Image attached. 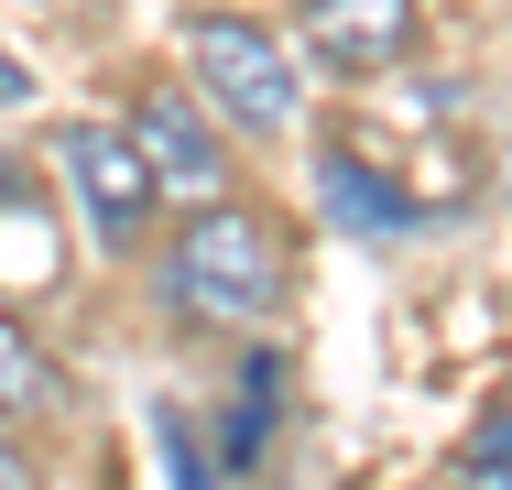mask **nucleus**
Returning a JSON list of instances; mask_svg holds the SVG:
<instances>
[{
	"label": "nucleus",
	"instance_id": "nucleus-1",
	"mask_svg": "<svg viewBox=\"0 0 512 490\" xmlns=\"http://www.w3.org/2000/svg\"><path fill=\"white\" fill-rule=\"evenodd\" d=\"M164 284H175V305H186L197 327H240V316L284 305V251H273V229H262L251 207H207V218H186Z\"/></svg>",
	"mask_w": 512,
	"mask_h": 490
},
{
	"label": "nucleus",
	"instance_id": "nucleus-2",
	"mask_svg": "<svg viewBox=\"0 0 512 490\" xmlns=\"http://www.w3.org/2000/svg\"><path fill=\"white\" fill-rule=\"evenodd\" d=\"M186 66H197L207 120H229V131H295V66H284V44L262 22H240V11L186 22Z\"/></svg>",
	"mask_w": 512,
	"mask_h": 490
},
{
	"label": "nucleus",
	"instance_id": "nucleus-3",
	"mask_svg": "<svg viewBox=\"0 0 512 490\" xmlns=\"http://www.w3.org/2000/svg\"><path fill=\"white\" fill-rule=\"evenodd\" d=\"M66 186H77V218H88L99 251H131V240L153 229V207H164L153 164H142V142L109 131V120H77V131H66Z\"/></svg>",
	"mask_w": 512,
	"mask_h": 490
},
{
	"label": "nucleus",
	"instance_id": "nucleus-4",
	"mask_svg": "<svg viewBox=\"0 0 512 490\" xmlns=\"http://www.w3.org/2000/svg\"><path fill=\"white\" fill-rule=\"evenodd\" d=\"M142 164H153V186H186V196H218L229 175V153H218V131H207V98L186 88H142Z\"/></svg>",
	"mask_w": 512,
	"mask_h": 490
},
{
	"label": "nucleus",
	"instance_id": "nucleus-5",
	"mask_svg": "<svg viewBox=\"0 0 512 490\" xmlns=\"http://www.w3.org/2000/svg\"><path fill=\"white\" fill-rule=\"evenodd\" d=\"M295 33L316 44V66L371 77V66H393V55H404L414 0H306V11H295Z\"/></svg>",
	"mask_w": 512,
	"mask_h": 490
},
{
	"label": "nucleus",
	"instance_id": "nucleus-6",
	"mask_svg": "<svg viewBox=\"0 0 512 490\" xmlns=\"http://www.w3.org/2000/svg\"><path fill=\"white\" fill-rule=\"evenodd\" d=\"M55 273H66V240H55V218H44L22 186H0V305L44 294Z\"/></svg>",
	"mask_w": 512,
	"mask_h": 490
},
{
	"label": "nucleus",
	"instance_id": "nucleus-7",
	"mask_svg": "<svg viewBox=\"0 0 512 490\" xmlns=\"http://www.w3.org/2000/svg\"><path fill=\"white\" fill-rule=\"evenodd\" d=\"M316 196H327L349 229H414V196L382 186V175H371V164H349V153H327V164H316Z\"/></svg>",
	"mask_w": 512,
	"mask_h": 490
},
{
	"label": "nucleus",
	"instance_id": "nucleus-8",
	"mask_svg": "<svg viewBox=\"0 0 512 490\" xmlns=\"http://www.w3.org/2000/svg\"><path fill=\"white\" fill-rule=\"evenodd\" d=\"M458 469H469V480H512V414H491V425L458 447Z\"/></svg>",
	"mask_w": 512,
	"mask_h": 490
},
{
	"label": "nucleus",
	"instance_id": "nucleus-9",
	"mask_svg": "<svg viewBox=\"0 0 512 490\" xmlns=\"http://www.w3.org/2000/svg\"><path fill=\"white\" fill-rule=\"evenodd\" d=\"M22 98H33V66H11V55H0V109H22Z\"/></svg>",
	"mask_w": 512,
	"mask_h": 490
},
{
	"label": "nucleus",
	"instance_id": "nucleus-10",
	"mask_svg": "<svg viewBox=\"0 0 512 490\" xmlns=\"http://www.w3.org/2000/svg\"><path fill=\"white\" fill-rule=\"evenodd\" d=\"M0 480H22V458H11V447H0Z\"/></svg>",
	"mask_w": 512,
	"mask_h": 490
},
{
	"label": "nucleus",
	"instance_id": "nucleus-11",
	"mask_svg": "<svg viewBox=\"0 0 512 490\" xmlns=\"http://www.w3.org/2000/svg\"><path fill=\"white\" fill-rule=\"evenodd\" d=\"M0 186H11V164H0Z\"/></svg>",
	"mask_w": 512,
	"mask_h": 490
}]
</instances>
